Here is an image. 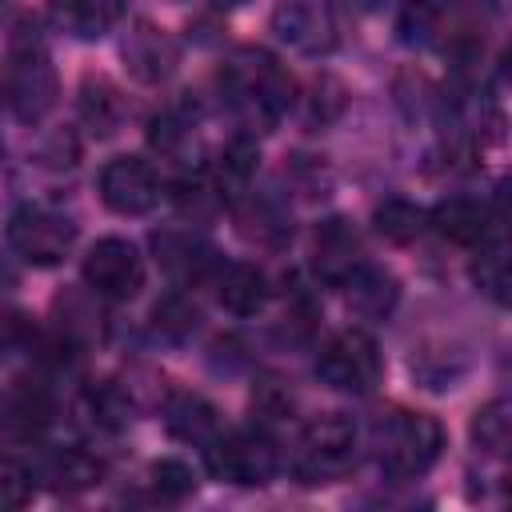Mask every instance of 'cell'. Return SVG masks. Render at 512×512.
I'll return each mask as SVG.
<instances>
[{
    "mask_svg": "<svg viewBox=\"0 0 512 512\" xmlns=\"http://www.w3.org/2000/svg\"><path fill=\"white\" fill-rule=\"evenodd\" d=\"M220 88H224V100L232 104V112L252 132H272L288 116L292 96H296L292 76L264 48H240L232 60H224Z\"/></svg>",
    "mask_w": 512,
    "mask_h": 512,
    "instance_id": "obj_1",
    "label": "cell"
},
{
    "mask_svg": "<svg viewBox=\"0 0 512 512\" xmlns=\"http://www.w3.org/2000/svg\"><path fill=\"white\" fill-rule=\"evenodd\" d=\"M60 96V84H56V68H52V56L48 48L40 44V36H16L0 60V100L4 108L24 120V124H36L52 112Z\"/></svg>",
    "mask_w": 512,
    "mask_h": 512,
    "instance_id": "obj_2",
    "label": "cell"
},
{
    "mask_svg": "<svg viewBox=\"0 0 512 512\" xmlns=\"http://www.w3.org/2000/svg\"><path fill=\"white\" fill-rule=\"evenodd\" d=\"M444 448V428L428 412L396 408L376 428V464L388 480H416L424 476Z\"/></svg>",
    "mask_w": 512,
    "mask_h": 512,
    "instance_id": "obj_3",
    "label": "cell"
},
{
    "mask_svg": "<svg viewBox=\"0 0 512 512\" xmlns=\"http://www.w3.org/2000/svg\"><path fill=\"white\" fill-rule=\"evenodd\" d=\"M352 464H356V424L348 416L324 412L300 432V448L292 460L300 484H328L344 476Z\"/></svg>",
    "mask_w": 512,
    "mask_h": 512,
    "instance_id": "obj_4",
    "label": "cell"
},
{
    "mask_svg": "<svg viewBox=\"0 0 512 512\" xmlns=\"http://www.w3.org/2000/svg\"><path fill=\"white\" fill-rule=\"evenodd\" d=\"M204 460L216 480L236 488H264L280 468L276 444L264 432H216L204 444Z\"/></svg>",
    "mask_w": 512,
    "mask_h": 512,
    "instance_id": "obj_5",
    "label": "cell"
},
{
    "mask_svg": "<svg viewBox=\"0 0 512 512\" xmlns=\"http://www.w3.org/2000/svg\"><path fill=\"white\" fill-rule=\"evenodd\" d=\"M380 372H384L380 348L364 328H344L328 336V344L316 356V376L336 392L364 396L380 384Z\"/></svg>",
    "mask_w": 512,
    "mask_h": 512,
    "instance_id": "obj_6",
    "label": "cell"
},
{
    "mask_svg": "<svg viewBox=\"0 0 512 512\" xmlns=\"http://www.w3.org/2000/svg\"><path fill=\"white\" fill-rule=\"evenodd\" d=\"M72 244H76V224L64 212L24 204L8 216V248L36 268L60 264L72 252Z\"/></svg>",
    "mask_w": 512,
    "mask_h": 512,
    "instance_id": "obj_7",
    "label": "cell"
},
{
    "mask_svg": "<svg viewBox=\"0 0 512 512\" xmlns=\"http://www.w3.org/2000/svg\"><path fill=\"white\" fill-rule=\"evenodd\" d=\"M84 284L96 296L108 300H132L144 288V260L136 252V244L120 240V236H104L88 248L84 256Z\"/></svg>",
    "mask_w": 512,
    "mask_h": 512,
    "instance_id": "obj_8",
    "label": "cell"
},
{
    "mask_svg": "<svg viewBox=\"0 0 512 512\" xmlns=\"http://www.w3.org/2000/svg\"><path fill=\"white\" fill-rule=\"evenodd\" d=\"M100 200L116 216H144L160 204V176L144 156H112L100 168Z\"/></svg>",
    "mask_w": 512,
    "mask_h": 512,
    "instance_id": "obj_9",
    "label": "cell"
},
{
    "mask_svg": "<svg viewBox=\"0 0 512 512\" xmlns=\"http://www.w3.org/2000/svg\"><path fill=\"white\" fill-rule=\"evenodd\" d=\"M272 32L304 56H320L336 44V20L324 0H276Z\"/></svg>",
    "mask_w": 512,
    "mask_h": 512,
    "instance_id": "obj_10",
    "label": "cell"
},
{
    "mask_svg": "<svg viewBox=\"0 0 512 512\" xmlns=\"http://www.w3.org/2000/svg\"><path fill=\"white\" fill-rule=\"evenodd\" d=\"M120 56H124V68L132 72V80H140V84H164L180 64L176 40L148 20L132 24V32L120 44Z\"/></svg>",
    "mask_w": 512,
    "mask_h": 512,
    "instance_id": "obj_11",
    "label": "cell"
},
{
    "mask_svg": "<svg viewBox=\"0 0 512 512\" xmlns=\"http://www.w3.org/2000/svg\"><path fill=\"white\" fill-rule=\"evenodd\" d=\"M152 248H156V260L164 264V272L180 284H192V280H204V276L220 272L216 248L192 228H164V232L152 236Z\"/></svg>",
    "mask_w": 512,
    "mask_h": 512,
    "instance_id": "obj_12",
    "label": "cell"
},
{
    "mask_svg": "<svg viewBox=\"0 0 512 512\" xmlns=\"http://www.w3.org/2000/svg\"><path fill=\"white\" fill-rule=\"evenodd\" d=\"M360 264V236L344 216H332L316 228L312 236V268L320 272V280L340 284L352 268Z\"/></svg>",
    "mask_w": 512,
    "mask_h": 512,
    "instance_id": "obj_13",
    "label": "cell"
},
{
    "mask_svg": "<svg viewBox=\"0 0 512 512\" xmlns=\"http://www.w3.org/2000/svg\"><path fill=\"white\" fill-rule=\"evenodd\" d=\"M340 288H344L348 308L360 320H384V316H392V308L400 300V288H396L392 272H384L376 264H364V260L340 280Z\"/></svg>",
    "mask_w": 512,
    "mask_h": 512,
    "instance_id": "obj_14",
    "label": "cell"
},
{
    "mask_svg": "<svg viewBox=\"0 0 512 512\" xmlns=\"http://www.w3.org/2000/svg\"><path fill=\"white\" fill-rule=\"evenodd\" d=\"M128 0H48V12L56 28H64L76 40H100L124 20Z\"/></svg>",
    "mask_w": 512,
    "mask_h": 512,
    "instance_id": "obj_15",
    "label": "cell"
},
{
    "mask_svg": "<svg viewBox=\"0 0 512 512\" xmlns=\"http://www.w3.org/2000/svg\"><path fill=\"white\" fill-rule=\"evenodd\" d=\"M428 220H432V228H436L444 240H452V244H460V248H480V244L488 240V232H492L488 208H484L480 200H468V196L440 200Z\"/></svg>",
    "mask_w": 512,
    "mask_h": 512,
    "instance_id": "obj_16",
    "label": "cell"
},
{
    "mask_svg": "<svg viewBox=\"0 0 512 512\" xmlns=\"http://www.w3.org/2000/svg\"><path fill=\"white\" fill-rule=\"evenodd\" d=\"M32 476L48 480L56 492H84L104 480V464L84 448H52L44 452L40 468H32Z\"/></svg>",
    "mask_w": 512,
    "mask_h": 512,
    "instance_id": "obj_17",
    "label": "cell"
},
{
    "mask_svg": "<svg viewBox=\"0 0 512 512\" xmlns=\"http://www.w3.org/2000/svg\"><path fill=\"white\" fill-rule=\"evenodd\" d=\"M216 296L220 308H228L232 316H256L268 304V280L256 264H220Z\"/></svg>",
    "mask_w": 512,
    "mask_h": 512,
    "instance_id": "obj_18",
    "label": "cell"
},
{
    "mask_svg": "<svg viewBox=\"0 0 512 512\" xmlns=\"http://www.w3.org/2000/svg\"><path fill=\"white\" fill-rule=\"evenodd\" d=\"M164 424L176 440H188V444H208L216 432H220V420H216V408L192 392H180L168 400L164 408Z\"/></svg>",
    "mask_w": 512,
    "mask_h": 512,
    "instance_id": "obj_19",
    "label": "cell"
},
{
    "mask_svg": "<svg viewBox=\"0 0 512 512\" xmlns=\"http://www.w3.org/2000/svg\"><path fill=\"white\" fill-rule=\"evenodd\" d=\"M80 120L96 136H112L124 120V100L108 80H84L80 88Z\"/></svg>",
    "mask_w": 512,
    "mask_h": 512,
    "instance_id": "obj_20",
    "label": "cell"
},
{
    "mask_svg": "<svg viewBox=\"0 0 512 512\" xmlns=\"http://www.w3.org/2000/svg\"><path fill=\"white\" fill-rule=\"evenodd\" d=\"M256 144L248 136H236L224 152H220V164H216V188L220 196L228 200H240V192H248L252 176H256Z\"/></svg>",
    "mask_w": 512,
    "mask_h": 512,
    "instance_id": "obj_21",
    "label": "cell"
},
{
    "mask_svg": "<svg viewBox=\"0 0 512 512\" xmlns=\"http://www.w3.org/2000/svg\"><path fill=\"white\" fill-rule=\"evenodd\" d=\"M372 224H376V232H380L384 240H392V244H412V240L428 228V216H424V208H416L412 200H384V204L376 208Z\"/></svg>",
    "mask_w": 512,
    "mask_h": 512,
    "instance_id": "obj_22",
    "label": "cell"
},
{
    "mask_svg": "<svg viewBox=\"0 0 512 512\" xmlns=\"http://www.w3.org/2000/svg\"><path fill=\"white\" fill-rule=\"evenodd\" d=\"M508 436H512V412H508L504 400H492L472 416V440H476L480 452L504 456L508 452Z\"/></svg>",
    "mask_w": 512,
    "mask_h": 512,
    "instance_id": "obj_23",
    "label": "cell"
},
{
    "mask_svg": "<svg viewBox=\"0 0 512 512\" xmlns=\"http://www.w3.org/2000/svg\"><path fill=\"white\" fill-rule=\"evenodd\" d=\"M472 280L496 300L504 304L508 300V256H504V244H480V256L472 264Z\"/></svg>",
    "mask_w": 512,
    "mask_h": 512,
    "instance_id": "obj_24",
    "label": "cell"
},
{
    "mask_svg": "<svg viewBox=\"0 0 512 512\" xmlns=\"http://www.w3.org/2000/svg\"><path fill=\"white\" fill-rule=\"evenodd\" d=\"M36 492V476L24 460L16 456H0V512H12V508H24Z\"/></svg>",
    "mask_w": 512,
    "mask_h": 512,
    "instance_id": "obj_25",
    "label": "cell"
},
{
    "mask_svg": "<svg viewBox=\"0 0 512 512\" xmlns=\"http://www.w3.org/2000/svg\"><path fill=\"white\" fill-rule=\"evenodd\" d=\"M148 140H152V148H156L160 156H168V160H184L188 148H192V124L180 120L176 112H164V116L152 120Z\"/></svg>",
    "mask_w": 512,
    "mask_h": 512,
    "instance_id": "obj_26",
    "label": "cell"
},
{
    "mask_svg": "<svg viewBox=\"0 0 512 512\" xmlns=\"http://www.w3.org/2000/svg\"><path fill=\"white\" fill-rule=\"evenodd\" d=\"M196 320H200L196 304H192L188 296H180V292L164 296V300L152 308V324H156V332H164V336H172V340L196 332Z\"/></svg>",
    "mask_w": 512,
    "mask_h": 512,
    "instance_id": "obj_27",
    "label": "cell"
},
{
    "mask_svg": "<svg viewBox=\"0 0 512 512\" xmlns=\"http://www.w3.org/2000/svg\"><path fill=\"white\" fill-rule=\"evenodd\" d=\"M252 412H256L264 424H280V420H292L296 400H292V392H288L280 380H260V384L252 388Z\"/></svg>",
    "mask_w": 512,
    "mask_h": 512,
    "instance_id": "obj_28",
    "label": "cell"
},
{
    "mask_svg": "<svg viewBox=\"0 0 512 512\" xmlns=\"http://www.w3.org/2000/svg\"><path fill=\"white\" fill-rule=\"evenodd\" d=\"M152 484H156V492L180 500V496L196 492V472H192L184 460H172V456H168V460H156V464H152Z\"/></svg>",
    "mask_w": 512,
    "mask_h": 512,
    "instance_id": "obj_29",
    "label": "cell"
},
{
    "mask_svg": "<svg viewBox=\"0 0 512 512\" xmlns=\"http://www.w3.org/2000/svg\"><path fill=\"white\" fill-rule=\"evenodd\" d=\"M8 288H16V272H12V268H8V260L0 256V296H4Z\"/></svg>",
    "mask_w": 512,
    "mask_h": 512,
    "instance_id": "obj_30",
    "label": "cell"
},
{
    "mask_svg": "<svg viewBox=\"0 0 512 512\" xmlns=\"http://www.w3.org/2000/svg\"><path fill=\"white\" fill-rule=\"evenodd\" d=\"M216 8H240V4H248V0H212Z\"/></svg>",
    "mask_w": 512,
    "mask_h": 512,
    "instance_id": "obj_31",
    "label": "cell"
},
{
    "mask_svg": "<svg viewBox=\"0 0 512 512\" xmlns=\"http://www.w3.org/2000/svg\"><path fill=\"white\" fill-rule=\"evenodd\" d=\"M448 4H472V0H448Z\"/></svg>",
    "mask_w": 512,
    "mask_h": 512,
    "instance_id": "obj_32",
    "label": "cell"
},
{
    "mask_svg": "<svg viewBox=\"0 0 512 512\" xmlns=\"http://www.w3.org/2000/svg\"><path fill=\"white\" fill-rule=\"evenodd\" d=\"M368 4H372V0H368Z\"/></svg>",
    "mask_w": 512,
    "mask_h": 512,
    "instance_id": "obj_33",
    "label": "cell"
}]
</instances>
